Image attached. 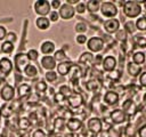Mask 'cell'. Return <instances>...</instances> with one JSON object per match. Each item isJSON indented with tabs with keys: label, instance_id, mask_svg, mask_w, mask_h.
Wrapping results in <instances>:
<instances>
[{
	"label": "cell",
	"instance_id": "1",
	"mask_svg": "<svg viewBox=\"0 0 146 137\" xmlns=\"http://www.w3.org/2000/svg\"><path fill=\"white\" fill-rule=\"evenodd\" d=\"M122 13L123 15L129 18V19H133V18H138L141 16L143 13V6L141 2L136 1V0H128L124 1L123 7H122Z\"/></svg>",
	"mask_w": 146,
	"mask_h": 137
},
{
	"label": "cell",
	"instance_id": "2",
	"mask_svg": "<svg viewBox=\"0 0 146 137\" xmlns=\"http://www.w3.org/2000/svg\"><path fill=\"white\" fill-rule=\"evenodd\" d=\"M100 14L103 17L110 19V18H115L119 14V7L115 5L113 1H103L100 3Z\"/></svg>",
	"mask_w": 146,
	"mask_h": 137
},
{
	"label": "cell",
	"instance_id": "3",
	"mask_svg": "<svg viewBox=\"0 0 146 137\" xmlns=\"http://www.w3.org/2000/svg\"><path fill=\"white\" fill-rule=\"evenodd\" d=\"M86 47L88 51H90L91 54H99L105 48V40L97 35L90 37L86 43Z\"/></svg>",
	"mask_w": 146,
	"mask_h": 137
},
{
	"label": "cell",
	"instance_id": "4",
	"mask_svg": "<svg viewBox=\"0 0 146 137\" xmlns=\"http://www.w3.org/2000/svg\"><path fill=\"white\" fill-rule=\"evenodd\" d=\"M33 10L38 15V17H48L51 11L50 1L48 0H36L33 3Z\"/></svg>",
	"mask_w": 146,
	"mask_h": 137
},
{
	"label": "cell",
	"instance_id": "5",
	"mask_svg": "<svg viewBox=\"0 0 146 137\" xmlns=\"http://www.w3.org/2000/svg\"><path fill=\"white\" fill-rule=\"evenodd\" d=\"M13 63H14V65H15L16 71L19 72V73H23L24 70L26 68V66H27L31 62H30V59L27 58L26 53H18V54L15 55Z\"/></svg>",
	"mask_w": 146,
	"mask_h": 137
},
{
	"label": "cell",
	"instance_id": "6",
	"mask_svg": "<svg viewBox=\"0 0 146 137\" xmlns=\"http://www.w3.org/2000/svg\"><path fill=\"white\" fill-rule=\"evenodd\" d=\"M121 110L127 114V116L130 118L135 116L138 113V106L132 98H127L125 100H123L121 104Z\"/></svg>",
	"mask_w": 146,
	"mask_h": 137
},
{
	"label": "cell",
	"instance_id": "7",
	"mask_svg": "<svg viewBox=\"0 0 146 137\" xmlns=\"http://www.w3.org/2000/svg\"><path fill=\"white\" fill-rule=\"evenodd\" d=\"M87 129L91 135H96L103 130V121L98 116H91L87 121Z\"/></svg>",
	"mask_w": 146,
	"mask_h": 137
},
{
	"label": "cell",
	"instance_id": "8",
	"mask_svg": "<svg viewBox=\"0 0 146 137\" xmlns=\"http://www.w3.org/2000/svg\"><path fill=\"white\" fill-rule=\"evenodd\" d=\"M103 29L108 34H115L121 29V22L119 18H110L105 19L103 23Z\"/></svg>",
	"mask_w": 146,
	"mask_h": 137
},
{
	"label": "cell",
	"instance_id": "9",
	"mask_svg": "<svg viewBox=\"0 0 146 137\" xmlns=\"http://www.w3.org/2000/svg\"><path fill=\"white\" fill-rule=\"evenodd\" d=\"M57 11H58V14H59V17H60L62 19H64V21H70V19H72V18L75 16V14H76L74 7L71 6V5H68V3H66V2H63L62 6H60V8H59Z\"/></svg>",
	"mask_w": 146,
	"mask_h": 137
},
{
	"label": "cell",
	"instance_id": "10",
	"mask_svg": "<svg viewBox=\"0 0 146 137\" xmlns=\"http://www.w3.org/2000/svg\"><path fill=\"white\" fill-rule=\"evenodd\" d=\"M110 120L112 122V124H123L127 120H128V116L127 114L121 110V108H114L110 112Z\"/></svg>",
	"mask_w": 146,
	"mask_h": 137
},
{
	"label": "cell",
	"instance_id": "11",
	"mask_svg": "<svg viewBox=\"0 0 146 137\" xmlns=\"http://www.w3.org/2000/svg\"><path fill=\"white\" fill-rule=\"evenodd\" d=\"M66 103H67L68 107H71L73 110H76V108H79V107H81L83 105V96L80 92L73 91L66 98Z\"/></svg>",
	"mask_w": 146,
	"mask_h": 137
},
{
	"label": "cell",
	"instance_id": "12",
	"mask_svg": "<svg viewBox=\"0 0 146 137\" xmlns=\"http://www.w3.org/2000/svg\"><path fill=\"white\" fill-rule=\"evenodd\" d=\"M83 127L82 120L76 118V116H71L66 120V129L71 132V134H75L78 131H80Z\"/></svg>",
	"mask_w": 146,
	"mask_h": 137
},
{
	"label": "cell",
	"instance_id": "13",
	"mask_svg": "<svg viewBox=\"0 0 146 137\" xmlns=\"http://www.w3.org/2000/svg\"><path fill=\"white\" fill-rule=\"evenodd\" d=\"M116 67H117V59L115 58V56H113V55H107V56L104 57L103 63H102V68H103L105 72L110 73V72L114 71Z\"/></svg>",
	"mask_w": 146,
	"mask_h": 137
},
{
	"label": "cell",
	"instance_id": "14",
	"mask_svg": "<svg viewBox=\"0 0 146 137\" xmlns=\"http://www.w3.org/2000/svg\"><path fill=\"white\" fill-rule=\"evenodd\" d=\"M119 100H120V95L113 89L107 90L103 96V102L107 106H114L119 103Z\"/></svg>",
	"mask_w": 146,
	"mask_h": 137
},
{
	"label": "cell",
	"instance_id": "15",
	"mask_svg": "<svg viewBox=\"0 0 146 137\" xmlns=\"http://www.w3.org/2000/svg\"><path fill=\"white\" fill-rule=\"evenodd\" d=\"M40 65L46 71H55V68L57 67V62L55 61V58H54L52 55L42 56L40 58Z\"/></svg>",
	"mask_w": 146,
	"mask_h": 137
},
{
	"label": "cell",
	"instance_id": "16",
	"mask_svg": "<svg viewBox=\"0 0 146 137\" xmlns=\"http://www.w3.org/2000/svg\"><path fill=\"white\" fill-rule=\"evenodd\" d=\"M15 88L11 86V84H5L2 86V88L0 89V98L2 100H5L6 103L7 102H10L14 99L15 97Z\"/></svg>",
	"mask_w": 146,
	"mask_h": 137
},
{
	"label": "cell",
	"instance_id": "17",
	"mask_svg": "<svg viewBox=\"0 0 146 137\" xmlns=\"http://www.w3.org/2000/svg\"><path fill=\"white\" fill-rule=\"evenodd\" d=\"M55 51H56V45H55L54 41H51V40H43L40 43V53L43 56L54 55Z\"/></svg>",
	"mask_w": 146,
	"mask_h": 137
},
{
	"label": "cell",
	"instance_id": "18",
	"mask_svg": "<svg viewBox=\"0 0 146 137\" xmlns=\"http://www.w3.org/2000/svg\"><path fill=\"white\" fill-rule=\"evenodd\" d=\"M125 70H127V73L129 76L131 78H139V75L143 73V66L140 65H137L135 63H132L131 61H129L127 64H125Z\"/></svg>",
	"mask_w": 146,
	"mask_h": 137
},
{
	"label": "cell",
	"instance_id": "19",
	"mask_svg": "<svg viewBox=\"0 0 146 137\" xmlns=\"http://www.w3.org/2000/svg\"><path fill=\"white\" fill-rule=\"evenodd\" d=\"M72 66H73V63H72L70 59H67V61H65V62H62V63H57L56 72H57V74L60 75V76H66V75H68V73H70V71H71V68H72Z\"/></svg>",
	"mask_w": 146,
	"mask_h": 137
},
{
	"label": "cell",
	"instance_id": "20",
	"mask_svg": "<svg viewBox=\"0 0 146 137\" xmlns=\"http://www.w3.org/2000/svg\"><path fill=\"white\" fill-rule=\"evenodd\" d=\"M14 68V63L8 57L0 58V73L3 75H8Z\"/></svg>",
	"mask_w": 146,
	"mask_h": 137
},
{
	"label": "cell",
	"instance_id": "21",
	"mask_svg": "<svg viewBox=\"0 0 146 137\" xmlns=\"http://www.w3.org/2000/svg\"><path fill=\"white\" fill-rule=\"evenodd\" d=\"M94 59H95V55L87 50V51L81 53V55L78 58V63L84 66H90L94 64Z\"/></svg>",
	"mask_w": 146,
	"mask_h": 137
},
{
	"label": "cell",
	"instance_id": "22",
	"mask_svg": "<svg viewBox=\"0 0 146 137\" xmlns=\"http://www.w3.org/2000/svg\"><path fill=\"white\" fill-rule=\"evenodd\" d=\"M16 94H17V98L18 99H22V98H25V97H29L31 94H32V88L29 83H21L17 89H16Z\"/></svg>",
	"mask_w": 146,
	"mask_h": 137
},
{
	"label": "cell",
	"instance_id": "23",
	"mask_svg": "<svg viewBox=\"0 0 146 137\" xmlns=\"http://www.w3.org/2000/svg\"><path fill=\"white\" fill-rule=\"evenodd\" d=\"M34 24H35V27L40 31H47L51 25L48 17H36L34 21Z\"/></svg>",
	"mask_w": 146,
	"mask_h": 137
},
{
	"label": "cell",
	"instance_id": "24",
	"mask_svg": "<svg viewBox=\"0 0 146 137\" xmlns=\"http://www.w3.org/2000/svg\"><path fill=\"white\" fill-rule=\"evenodd\" d=\"M131 62L137 64V65H140L143 66L144 63L146 62V54L143 51V50H136L132 53L131 55Z\"/></svg>",
	"mask_w": 146,
	"mask_h": 137
},
{
	"label": "cell",
	"instance_id": "25",
	"mask_svg": "<svg viewBox=\"0 0 146 137\" xmlns=\"http://www.w3.org/2000/svg\"><path fill=\"white\" fill-rule=\"evenodd\" d=\"M81 76H82V70H81L80 65H74L73 64V66H72V68L68 73V79L73 82H76Z\"/></svg>",
	"mask_w": 146,
	"mask_h": 137
},
{
	"label": "cell",
	"instance_id": "26",
	"mask_svg": "<svg viewBox=\"0 0 146 137\" xmlns=\"http://www.w3.org/2000/svg\"><path fill=\"white\" fill-rule=\"evenodd\" d=\"M100 1L99 0H88L86 2L87 6V11H89L90 14H96L99 11L100 9Z\"/></svg>",
	"mask_w": 146,
	"mask_h": 137
},
{
	"label": "cell",
	"instance_id": "27",
	"mask_svg": "<svg viewBox=\"0 0 146 137\" xmlns=\"http://www.w3.org/2000/svg\"><path fill=\"white\" fill-rule=\"evenodd\" d=\"M23 74H24L26 78H29V79H34V78L38 76L39 71H38V67H36L34 64H31V63H30V64L26 66V68L24 70Z\"/></svg>",
	"mask_w": 146,
	"mask_h": 137
},
{
	"label": "cell",
	"instance_id": "28",
	"mask_svg": "<svg viewBox=\"0 0 146 137\" xmlns=\"http://www.w3.org/2000/svg\"><path fill=\"white\" fill-rule=\"evenodd\" d=\"M86 88L88 91H92V92H96L99 88H100V82L97 80V79H90L86 82Z\"/></svg>",
	"mask_w": 146,
	"mask_h": 137
},
{
	"label": "cell",
	"instance_id": "29",
	"mask_svg": "<svg viewBox=\"0 0 146 137\" xmlns=\"http://www.w3.org/2000/svg\"><path fill=\"white\" fill-rule=\"evenodd\" d=\"M14 49H15L14 43H11V42H9V41H7V40L2 41V43H1V46H0V51H1L2 54H6V55L11 54V53L14 51Z\"/></svg>",
	"mask_w": 146,
	"mask_h": 137
},
{
	"label": "cell",
	"instance_id": "30",
	"mask_svg": "<svg viewBox=\"0 0 146 137\" xmlns=\"http://www.w3.org/2000/svg\"><path fill=\"white\" fill-rule=\"evenodd\" d=\"M54 128L56 131H63L66 128V120L63 116H58L54 120Z\"/></svg>",
	"mask_w": 146,
	"mask_h": 137
},
{
	"label": "cell",
	"instance_id": "31",
	"mask_svg": "<svg viewBox=\"0 0 146 137\" xmlns=\"http://www.w3.org/2000/svg\"><path fill=\"white\" fill-rule=\"evenodd\" d=\"M136 24V29L139 32H146V15H143L140 17H138L135 21Z\"/></svg>",
	"mask_w": 146,
	"mask_h": 137
},
{
	"label": "cell",
	"instance_id": "32",
	"mask_svg": "<svg viewBox=\"0 0 146 137\" xmlns=\"http://www.w3.org/2000/svg\"><path fill=\"white\" fill-rule=\"evenodd\" d=\"M138 132V127L135 123H129L125 128H124V135L127 137H135Z\"/></svg>",
	"mask_w": 146,
	"mask_h": 137
},
{
	"label": "cell",
	"instance_id": "33",
	"mask_svg": "<svg viewBox=\"0 0 146 137\" xmlns=\"http://www.w3.org/2000/svg\"><path fill=\"white\" fill-rule=\"evenodd\" d=\"M74 31L76 32V34H86V32L88 31V25L86 22L79 21L75 23L74 25Z\"/></svg>",
	"mask_w": 146,
	"mask_h": 137
},
{
	"label": "cell",
	"instance_id": "34",
	"mask_svg": "<svg viewBox=\"0 0 146 137\" xmlns=\"http://www.w3.org/2000/svg\"><path fill=\"white\" fill-rule=\"evenodd\" d=\"M52 56H54V58H55V61L57 63H62V62H65V61L68 59L66 53L64 50H62V49H56V51L54 53Z\"/></svg>",
	"mask_w": 146,
	"mask_h": 137
},
{
	"label": "cell",
	"instance_id": "35",
	"mask_svg": "<svg viewBox=\"0 0 146 137\" xmlns=\"http://www.w3.org/2000/svg\"><path fill=\"white\" fill-rule=\"evenodd\" d=\"M58 79V74L56 71H46L44 73V81L49 82V83H54L56 82Z\"/></svg>",
	"mask_w": 146,
	"mask_h": 137
},
{
	"label": "cell",
	"instance_id": "36",
	"mask_svg": "<svg viewBox=\"0 0 146 137\" xmlns=\"http://www.w3.org/2000/svg\"><path fill=\"white\" fill-rule=\"evenodd\" d=\"M34 89H35V92H36V94H42V92L47 91L48 84H47V82H46L44 80H39L38 82H35Z\"/></svg>",
	"mask_w": 146,
	"mask_h": 137
},
{
	"label": "cell",
	"instance_id": "37",
	"mask_svg": "<svg viewBox=\"0 0 146 137\" xmlns=\"http://www.w3.org/2000/svg\"><path fill=\"white\" fill-rule=\"evenodd\" d=\"M123 29L125 30V32H127L128 34H133V33L137 31L136 24H135V22H133L132 19L127 21V22L124 23V25H123Z\"/></svg>",
	"mask_w": 146,
	"mask_h": 137
},
{
	"label": "cell",
	"instance_id": "38",
	"mask_svg": "<svg viewBox=\"0 0 146 137\" xmlns=\"http://www.w3.org/2000/svg\"><path fill=\"white\" fill-rule=\"evenodd\" d=\"M114 35H115V39H116L119 42L124 43V42L128 40V35H129V34L125 32V30H124V29H120V30H119Z\"/></svg>",
	"mask_w": 146,
	"mask_h": 137
},
{
	"label": "cell",
	"instance_id": "39",
	"mask_svg": "<svg viewBox=\"0 0 146 137\" xmlns=\"http://www.w3.org/2000/svg\"><path fill=\"white\" fill-rule=\"evenodd\" d=\"M17 126H18V128H19V129H22V130H26V129H29V128H30V126H31V121H30V119H29V118L22 116V118H19V119H18Z\"/></svg>",
	"mask_w": 146,
	"mask_h": 137
},
{
	"label": "cell",
	"instance_id": "40",
	"mask_svg": "<svg viewBox=\"0 0 146 137\" xmlns=\"http://www.w3.org/2000/svg\"><path fill=\"white\" fill-rule=\"evenodd\" d=\"M121 76H122V71L117 70V68H115L114 71L107 73V79L111 80V81H115L116 82V81H119L121 79Z\"/></svg>",
	"mask_w": 146,
	"mask_h": 137
},
{
	"label": "cell",
	"instance_id": "41",
	"mask_svg": "<svg viewBox=\"0 0 146 137\" xmlns=\"http://www.w3.org/2000/svg\"><path fill=\"white\" fill-rule=\"evenodd\" d=\"M26 55H27V58L30 59V62H36L39 59V56H40L39 55V50H36L34 48L29 49L27 53H26Z\"/></svg>",
	"mask_w": 146,
	"mask_h": 137
},
{
	"label": "cell",
	"instance_id": "42",
	"mask_svg": "<svg viewBox=\"0 0 146 137\" xmlns=\"http://www.w3.org/2000/svg\"><path fill=\"white\" fill-rule=\"evenodd\" d=\"M74 9H75V13L79 14V15H82L87 11V6H86V2L83 1H79L75 6H74Z\"/></svg>",
	"mask_w": 146,
	"mask_h": 137
},
{
	"label": "cell",
	"instance_id": "43",
	"mask_svg": "<svg viewBox=\"0 0 146 137\" xmlns=\"http://www.w3.org/2000/svg\"><path fill=\"white\" fill-rule=\"evenodd\" d=\"M58 92H60V94H63L66 98L73 92L72 91V89H71V87L68 86V84H60L59 86V88H58Z\"/></svg>",
	"mask_w": 146,
	"mask_h": 137
},
{
	"label": "cell",
	"instance_id": "44",
	"mask_svg": "<svg viewBox=\"0 0 146 137\" xmlns=\"http://www.w3.org/2000/svg\"><path fill=\"white\" fill-rule=\"evenodd\" d=\"M107 134H108V137H121L122 131L119 128H115V127L112 126L111 128H108Z\"/></svg>",
	"mask_w": 146,
	"mask_h": 137
},
{
	"label": "cell",
	"instance_id": "45",
	"mask_svg": "<svg viewBox=\"0 0 146 137\" xmlns=\"http://www.w3.org/2000/svg\"><path fill=\"white\" fill-rule=\"evenodd\" d=\"M52 98H54V102L56 103V104H63L64 102H66V97L63 95V94H60V92H58V91H56V94L52 96Z\"/></svg>",
	"mask_w": 146,
	"mask_h": 137
},
{
	"label": "cell",
	"instance_id": "46",
	"mask_svg": "<svg viewBox=\"0 0 146 137\" xmlns=\"http://www.w3.org/2000/svg\"><path fill=\"white\" fill-rule=\"evenodd\" d=\"M13 112H14V110H13L9 105H7V104H5V105L1 107V114H2L5 118H9V116L13 114Z\"/></svg>",
	"mask_w": 146,
	"mask_h": 137
},
{
	"label": "cell",
	"instance_id": "47",
	"mask_svg": "<svg viewBox=\"0 0 146 137\" xmlns=\"http://www.w3.org/2000/svg\"><path fill=\"white\" fill-rule=\"evenodd\" d=\"M48 18H49V21H50V23H56V22H58L59 21V14H58V11L57 10H51L50 11V14L48 15Z\"/></svg>",
	"mask_w": 146,
	"mask_h": 137
},
{
	"label": "cell",
	"instance_id": "48",
	"mask_svg": "<svg viewBox=\"0 0 146 137\" xmlns=\"http://www.w3.org/2000/svg\"><path fill=\"white\" fill-rule=\"evenodd\" d=\"M88 41V37L86 34H76L75 35V42L78 45H86Z\"/></svg>",
	"mask_w": 146,
	"mask_h": 137
},
{
	"label": "cell",
	"instance_id": "49",
	"mask_svg": "<svg viewBox=\"0 0 146 137\" xmlns=\"http://www.w3.org/2000/svg\"><path fill=\"white\" fill-rule=\"evenodd\" d=\"M135 43L136 46L140 47V48H146V37H139L135 39Z\"/></svg>",
	"mask_w": 146,
	"mask_h": 137
},
{
	"label": "cell",
	"instance_id": "50",
	"mask_svg": "<svg viewBox=\"0 0 146 137\" xmlns=\"http://www.w3.org/2000/svg\"><path fill=\"white\" fill-rule=\"evenodd\" d=\"M31 137H47V134H46V131H44L43 129L38 128V129L33 130V132H32Z\"/></svg>",
	"mask_w": 146,
	"mask_h": 137
},
{
	"label": "cell",
	"instance_id": "51",
	"mask_svg": "<svg viewBox=\"0 0 146 137\" xmlns=\"http://www.w3.org/2000/svg\"><path fill=\"white\" fill-rule=\"evenodd\" d=\"M17 34L15 33V32H8L7 33V37H6V40L7 41H9V42H11V43H15L16 41H17Z\"/></svg>",
	"mask_w": 146,
	"mask_h": 137
},
{
	"label": "cell",
	"instance_id": "52",
	"mask_svg": "<svg viewBox=\"0 0 146 137\" xmlns=\"http://www.w3.org/2000/svg\"><path fill=\"white\" fill-rule=\"evenodd\" d=\"M138 83L140 84V87L146 88V71H143V73L139 75V78H138Z\"/></svg>",
	"mask_w": 146,
	"mask_h": 137
},
{
	"label": "cell",
	"instance_id": "53",
	"mask_svg": "<svg viewBox=\"0 0 146 137\" xmlns=\"http://www.w3.org/2000/svg\"><path fill=\"white\" fill-rule=\"evenodd\" d=\"M62 1L60 0H51L50 1V6H51V10H58L62 6Z\"/></svg>",
	"mask_w": 146,
	"mask_h": 137
},
{
	"label": "cell",
	"instance_id": "54",
	"mask_svg": "<svg viewBox=\"0 0 146 137\" xmlns=\"http://www.w3.org/2000/svg\"><path fill=\"white\" fill-rule=\"evenodd\" d=\"M7 29L3 25H0V41H5L6 37H7Z\"/></svg>",
	"mask_w": 146,
	"mask_h": 137
},
{
	"label": "cell",
	"instance_id": "55",
	"mask_svg": "<svg viewBox=\"0 0 146 137\" xmlns=\"http://www.w3.org/2000/svg\"><path fill=\"white\" fill-rule=\"evenodd\" d=\"M137 135H138V137H146V124H143L138 128Z\"/></svg>",
	"mask_w": 146,
	"mask_h": 137
},
{
	"label": "cell",
	"instance_id": "56",
	"mask_svg": "<svg viewBox=\"0 0 146 137\" xmlns=\"http://www.w3.org/2000/svg\"><path fill=\"white\" fill-rule=\"evenodd\" d=\"M104 57L102 55H95V59H94V64L95 65H102Z\"/></svg>",
	"mask_w": 146,
	"mask_h": 137
},
{
	"label": "cell",
	"instance_id": "57",
	"mask_svg": "<svg viewBox=\"0 0 146 137\" xmlns=\"http://www.w3.org/2000/svg\"><path fill=\"white\" fill-rule=\"evenodd\" d=\"M95 137H108V134H107V131H106V130H102L100 132L96 134V135H95Z\"/></svg>",
	"mask_w": 146,
	"mask_h": 137
},
{
	"label": "cell",
	"instance_id": "58",
	"mask_svg": "<svg viewBox=\"0 0 146 137\" xmlns=\"http://www.w3.org/2000/svg\"><path fill=\"white\" fill-rule=\"evenodd\" d=\"M140 116H141V119H143L144 121H146V106L140 111Z\"/></svg>",
	"mask_w": 146,
	"mask_h": 137
},
{
	"label": "cell",
	"instance_id": "59",
	"mask_svg": "<svg viewBox=\"0 0 146 137\" xmlns=\"http://www.w3.org/2000/svg\"><path fill=\"white\" fill-rule=\"evenodd\" d=\"M60 49H62V50H64V51L66 53V50H68V49H70V45H67V43H64V45H63V47H62Z\"/></svg>",
	"mask_w": 146,
	"mask_h": 137
},
{
	"label": "cell",
	"instance_id": "60",
	"mask_svg": "<svg viewBox=\"0 0 146 137\" xmlns=\"http://www.w3.org/2000/svg\"><path fill=\"white\" fill-rule=\"evenodd\" d=\"M143 103L145 104V106H146V91L144 92V95H143Z\"/></svg>",
	"mask_w": 146,
	"mask_h": 137
},
{
	"label": "cell",
	"instance_id": "61",
	"mask_svg": "<svg viewBox=\"0 0 146 137\" xmlns=\"http://www.w3.org/2000/svg\"><path fill=\"white\" fill-rule=\"evenodd\" d=\"M141 6H143V9H144V10H145V11H146V0H145V1H143V2H141Z\"/></svg>",
	"mask_w": 146,
	"mask_h": 137
},
{
	"label": "cell",
	"instance_id": "62",
	"mask_svg": "<svg viewBox=\"0 0 146 137\" xmlns=\"http://www.w3.org/2000/svg\"><path fill=\"white\" fill-rule=\"evenodd\" d=\"M1 116H2V114H1V107H0V120H1Z\"/></svg>",
	"mask_w": 146,
	"mask_h": 137
},
{
	"label": "cell",
	"instance_id": "63",
	"mask_svg": "<svg viewBox=\"0 0 146 137\" xmlns=\"http://www.w3.org/2000/svg\"><path fill=\"white\" fill-rule=\"evenodd\" d=\"M55 137H64V136H59V135H57V136H55Z\"/></svg>",
	"mask_w": 146,
	"mask_h": 137
}]
</instances>
